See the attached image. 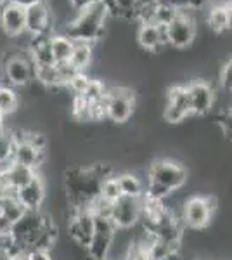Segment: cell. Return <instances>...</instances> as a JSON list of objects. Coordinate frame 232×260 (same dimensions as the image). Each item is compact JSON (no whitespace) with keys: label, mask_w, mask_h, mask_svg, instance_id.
I'll use <instances>...</instances> for the list:
<instances>
[{"label":"cell","mask_w":232,"mask_h":260,"mask_svg":"<svg viewBox=\"0 0 232 260\" xmlns=\"http://www.w3.org/2000/svg\"><path fill=\"white\" fill-rule=\"evenodd\" d=\"M99 2H101V4H104V6L108 7V11H109V14H111V16H118L115 0H99Z\"/></svg>","instance_id":"cell-33"},{"label":"cell","mask_w":232,"mask_h":260,"mask_svg":"<svg viewBox=\"0 0 232 260\" xmlns=\"http://www.w3.org/2000/svg\"><path fill=\"white\" fill-rule=\"evenodd\" d=\"M136 108H137V99L132 87H126V85L108 87L106 98H104V110H106V118L111 120L113 123L125 125L134 116Z\"/></svg>","instance_id":"cell-3"},{"label":"cell","mask_w":232,"mask_h":260,"mask_svg":"<svg viewBox=\"0 0 232 260\" xmlns=\"http://www.w3.org/2000/svg\"><path fill=\"white\" fill-rule=\"evenodd\" d=\"M94 49H95V45H92V44L75 42L73 52H71V57H70V64L77 71L87 73V70H90L92 61H94Z\"/></svg>","instance_id":"cell-20"},{"label":"cell","mask_w":232,"mask_h":260,"mask_svg":"<svg viewBox=\"0 0 232 260\" xmlns=\"http://www.w3.org/2000/svg\"><path fill=\"white\" fill-rule=\"evenodd\" d=\"M6 177L9 180V184L12 187H14V191L21 189V187L24 186V184H28L29 180L35 177L39 172L28 169V167H23V165H18V163H9V167H7L6 170Z\"/></svg>","instance_id":"cell-21"},{"label":"cell","mask_w":232,"mask_h":260,"mask_svg":"<svg viewBox=\"0 0 232 260\" xmlns=\"http://www.w3.org/2000/svg\"><path fill=\"white\" fill-rule=\"evenodd\" d=\"M4 127H6V115L0 111V128H4Z\"/></svg>","instance_id":"cell-36"},{"label":"cell","mask_w":232,"mask_h":260,"mask_svg":"<svg viewBox=\"0 0 232 260\" xmlns=\"http://www.w3.org/2000/svg\"><path fill=\"white\" fill-rule=\"evenodd\" d=\"M6 2H14V4H18V6H21V7H28V6H31V4H35V2H40V0H6Z\"/></svg>","instance_id":"cell-34"},{"label":"cell","mask_w":232,"mask_h":260,"mask_svg":"<svg viewBox=\"0 0 232 260\" xmlns=\"http://www.w3.org/2000/svg\"><path fill=\"white\" fill-rule=\"evenodd\" d=\"M191 115V104H189V95L187 89L184 83H177L172 85L167 90V98H164V106H163V120L167 123L177 125L182 123L184 120H187Z\"/></svg>","instance_id":"cell-7"},{"label":"cell","mask_w":232,"mask_h":260,"mask_svg":"<svg viewBox=\"0 0 232 260\" xmlns=\"http://www.w3.org/2000/svg\"><path fill=\"white\" fill-rule=\"evenodd\" d=\"M49 44H50V52H52L54 62L56 64H66L70 62L71 52H73L75 42L68 39L64 33H52L49 37Z\"/></svg>","instance_id":"cell-18"},{"label":"cell","mask_w":232,"mask_h":260,"mask_svg":"<svg viewBox=\"0 0 232 260\" xmlns=\"http://www.w3.org/2000/svg\"><path fill=\"white\" fill-rule=\"evenodd\" d=\"M16 198L24 207V210H42L45 198H47L45 179L40 174H37L28 184H24L21 189L16 191Z\"/></svg>","instance_id":"cell-14"},{"label":"cell","mask_w":232,"mask_h":260,"mask_svg":"<svg viewBox=\"0 0 232 260\" xmlns=\"http://www.w3.org/2000/svg\"><path fill=\"white\" fill-rule=\"evenodd\" d=\"M45 153H47V151H39L33 148V146L26 144V142L19 141V142H14L11 161L39 172L42 169V165L45 163Z\"/></svg>","instance_id":"cell-17"},{"label":"cell","mask_w":232,"mask_h":260,"mask_svg":"<svg viewBox=\"0 0 232 260\" xmlns=\"http://www.w3.org/2000/svg\"><path fill=\"white\" fill-rule=\"evenodd\" d=\"M0 213H2L7 220H11L12 224H14V222L24 213V207L19 203L16 196H11V198H2V200H0Z\"/></svg>","instance_id":"cell-25"},{"label":"cell","mask_w":232,"mask_h":260,"mask_svg":"<svg viewBox=\"0 0 232 260\" xmlns=\"http://www.w3.org/2000/svg\"><path fill=\"white\" fill-rule=\"evenodd\" d=\"M68 234L80 248H87L94 236V215L90 210H73L68 219Z\"/></svg>","instance_id":"cell-12"},{"label":"cell","mask_w":232,"mask_h":260,"mask_svg":"<svg viewBox=\"0 0 232 260\" xmlns=\"http://www.w3.org/2000/svg\"><path fill=\"white\" fill-rule=\"evenodd\" d=\"M125 260H149V255H147V251L132 245V248H130V251L126 253Z\"/></svg>","instance_id":"cell-30"},{"label":"cell","mask_w":232,"mask_h":260,"mask_svg":"<svg viewBox=\"0 0 232 260\" xmlns=\"http://www.w3.org/2000/svg\"><path fill=\"white\" fill-rule=\"evenodd\" d=\"M136 40L139 47L146 52L156 54L163 47H167V35H164V26H158L153 23H139Z\"/></svg>","instance_id":"cell-15"},{"label":"cell","mask_w":232,"mask_h":260,"mask_svg":"<svg viewBox=\"0 0 232 260\" xmlns=\"http://www.w3.org/2000/svg\"><path fill=\"white\" fill-rule=\"evenodd\" d=\"M106 82L101 80V78H90V82H88L85 92L82 94V98L87 101V103L90 104H95V103H101V101H104L106 98Z\"/></svg>","instance_id":"cell-24"},{"label":"cell","mask_w":232,"mask_h":260,"mask_svg":"<svg viewBox=\"0 0 232 260\" xmlns=\"http://www.w3.org/2000/svg\"><path fill=\"white\" fill-rule=\"evenodd\" d=\"M0 30L9 39L26 33V21H24V7L14 2H4L0 6Z\"/></svg>","instance_id":"cell-13"},{"label":"cell","mask_w":232,"mask_h":260,"mask_svg":"<svg viewBox=\"0 0 232 260\" xmlns=\"http://www.w3.org/2000/svg\"><path fill=\"white\" fill-rule=\"evenodd\" d=\"M0 111L6 116L16 115L19 111V95L14 87L2 83L0 87Z\"/></svg>","instance_id":"cell-22"},{"label":"cell","mask_w":232,"mask_h":260,"mask_svg":"<svg viewBox=\"0 0 232 260\" xmlns=\"http://www.w3.org/2000/svg\"><path fill=\"white\" fill-rule=\"evenodd\" d=\"M218 83H220L222 92L230 94V89H232V62H230V59L223 61L222 68L218 71Z\"/></svg>","instance_id":"cell-28"},{"label":"cell","mask_w":232,"mask_h":260,"mask_svg":"<svg viewBox=\"0 0 232 260\" xmlns=\"http://www.w3.org/2000/svg\"><path fill=\"white\" fill-rule=\"evenodd\" d=\"M187 169L174 158L154 160L147 169V182H154L167 191L175 192L187 184Z\"/></svg>","instance_id":"cell-2"},{"label":"cell","mask_w":232,"mask_h":260,"mask_svg":"<svg viewBox=\"0 0 232 260\" xmlns=\"http://www.w3.org/2000/svg\"><path fill=\"white\" fill-rule=\"evenodd\" d=\"M94 215V213H92ZM116 225L113 224L111 217L106 215H94V236L90 240V245L87 246L88 257L95 260H103L106 257L108 248L111 245V240L115 236Z\"/></svg>","instance_id":"cell-10"},{"label":"cell","mask_w":232,"mask_h":260,"mask_svg":"<svg viewBox=\"0 0 232 260\" xmlns=\"http://www.w3.org/2000/svg\"><path fill=\"white\" fill-rule=\"evenodd\" d=\"M88 82H90V77H88V73L78 71V73L75 75V77L68 82L66 89H68L73 95H82L83 92H85V89H87Z\"/></svg>","instance_id":"cell-27"},{"label":"cell","mask_w":232,"mask_h":260,"mask_svg":"<svg viewBox=\"0 0 232 260\" xmlns=\"http://www.w3.org/2000/svg\"><path fill=\"white\" fill-rule=\"evenodd\" d=\"M109 18L111 14L108 7L101 2H95L85 11L78 12L62 33L73 42H85V44L95 45L106 33Z\"/></svg>","instance_id":"cell-1"},{"label":"cell","mask_w":232,"mask_h":260,"mask_svg":"<svg viewBox=\"0 0 232 260\" xmlns=\"http://www.w3.org/2000/svg\"><path fill=\"white\" fill-rule=\"evenodd\" d=\"M24 21H26V33L29 37H45L54 33L52 14L44 0L24 7Z\"/></svg>","instance_id":"cell-11"},{"label":"cell","mask_w":232,"mask_h":260,"mask_svg":"<svg viewBox=\"0 0 232 260\" xmlns=\"http://www.w3.org/2000/svg\"><path fill=\"white\" fill-rule=\"evenodd\" d=\"M121 196V191H120V186H118L116 182V177L115 174L109 175L103 180V184H101V194L99 198H103L104 201H109V203H113V201H116L118 198Z\"/></svg>","instance_id":"cell-26"},{"label":"cell","mask_w":232,"mask_h":260,"mask_svg":"<svg viewBox=\"0 0 232 260\" xmlns=\"http://www.w3.org/2000/svg\"><path fill=\"white\" fill-rule=\"evenodd\" d=\"M116 182L120 186L121 196H130V198H142L144 196V180L139 177L137 174L130 170L115 174Z\"/></svg>","instance_id":"cell-19"},{"label":"cell","mask_w":232,"mask_h":260,"mask_svg":"<svg viewBox=\"0 0 232 260\" xmlns=\"http://www.w3.org/2000/svg\"><path fill=\"white\" fill-rule=\"evenodd\" d=\"M0 87H2V82H0Z\"/></svg>","instance_id":"cell-37"},{"label":"cell","mask_w":232,"mask_h":260,"mask_svg":"<svg viewBox=\"0 0 232 260\" xmlns=\"http://www.w3.org/2000/svg\"><path fill=\"white\" fill-rule=\"evenodd\" d=\"M217 200L213 196H189L182 203L180 220L191 231H203L212 224Z\"/></svg>","instance_id":"cell-6"},{"label":"cell","mask_w":232,"mask_h":260,"mask_svg":"<svg viewBox=\"0 0 232 260\" xmlns=\"http://www.w3.org/2000/svg\"><path fill=\"white\" fill-rule=\"evenodd\" d=\"M29 260H54V255L47 248H33L28 250Z\"/></svg>","instance_id":"cell-29"},{"label":"cell","mask_w":232,"mask_h":260,"mask_svg":"<svg viewBox=\"0 0 232 260\" xmlns=\"http://www.w3.org/2000/svg\"><path fill=\"white\" fill-rule=\"evenodd\" d=\"M18 52H12L9 56H4L2 59V77L7 80V85L14 89H26L35 80V68L28 56L26 49L16 47Z\"/></svg>","instance_id":"cell-4"},{"label":"cell","mask_w":232,"mask_h":260,"mask_svg":"<svg viewBox=\"0 0 232 260\" xmlns=\"http://www.w3.org/2000/svg\"><path fill=\"white\" fill-rule=\"evenodd\" d=\"M95 2H99V0H70V4H71V7H73L75 14H78V12L85 11L87 7L94 6Z\"/></svg>","instance_id":"cell-31"},{"label":"cell","mask_w":232,"mask_h":260,"mask_svg":"<svg viewBox=\"0 0 232 260\" xmlns=\"http://www.w3.org/2000/svg\"><path fill=\"white\" fill-rule=\"evenodd\" d=\"M185 89H187L192 116H205L213 110L215 103H217V92L208 80L194 78L189 83H185Z\"/></svg>","instance_id":"cell-8"},{"label":"cell","mask_w":232,"mask_h":260,"mask_svg":"<svg viewBox=\"0 0 232 260\" xmlns=\"http://www.w3.org/2000/svg\"><path fill=\"white\" fill-rule=\"evenodd\" d=\"M192 9H180L177 11V16L164 26L167 44L177 50L189 49L196 42L197 37V23L194 18Z\"/></svg>","instance_id":"cell-5"},{"label":"cell","mask_w":232,"mask_h":260,"mask_svg":"<svg viewBox=\"0 0 232 260\" xmlns=\"http://www.w3.org/2000/svg\"><path fill=\"white\" fill-rule=\"evenodd\" d=\"M111 217L113 224L118 229L136 228L142 217V198H130V196H120L111 203Z\"/></svg>","instance_id":"cell-9"},{"label":"cell","mask_w":232,"mask_h":260,"mask_svg":"<svg viewBox=\"0 0 232 260\" xmlns=\"http://www.w3.org/2000/svg\"><path fill=\"white\" fill-rule=\"evenodd\" d=\"M206 24L213 33L222 35V33L230 30V0H222V2H212L206 6Z\"/></svg>","instance_id":"cell-16"},{"label":"cell","mask_w":232,"mask_h":260,"mask_svg":"<svg viewBox=\"0 0 232 260\" xmlns=\"http://www.w3.org/2000/svg\"><path fill=\"white\" fill-rule=\"evenodd\" d=\"M0 260H11V251L7 248V245L0 246Z\"/></svg>","instance_id":"cell-35"},{"label":"cell","mask_w":232,"mask_h":260,"mask_svg":"<svg viewBox=\"0 0 232 260\" xmlns=\"http://www.w3.org/2000/svg\"><path fill=\"white\" fill-rule=\"evenodd\" d=\"M12 149H14V139L7 128H0V172L6 170L11 163Z\"/></svg>","instance_id":"cell-23"},{"label":"cell","mask_w":232,"mask_h":260,"mask_svg":"<svg viewBox=\"0 0 232 260\" xmlns=\"http://www.w3.org/2000/svg\"><path fill=\"white\" fill-rule=\"evenodd\" d=\"M11 260H29L28 250H21V248L11 250Z\"/></svg>","instance_id":"cell-32"}]
</instances>
